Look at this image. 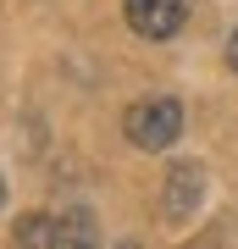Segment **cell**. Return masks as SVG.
I'll list each match as a JSON object with an SVG mask.
<instances>
[{
  "mask_svg": "<svg viewBox=\"0 0 238 249\" xmlns=\"http://www.w3.org/2000/svg\"><path fill=\"white\" fill-rule=\"evenodd\" d=\"M122 133H128L133 150H166V144H177V133H183V106H177L172 94L139 100V106L122 116Z\"/></svg>",
  "mask_w": 238,
  "mask_h": 249,
  "instance_id": "cell-1",
  "label": "cell"
},
{
  "mask_svg": "<svg viewBox=\"0 0 238 249\" xmlns=\"http://www.w3.org/2000/svg\"><path fill=\"white\" fill-rule=\"evenodd\" d=\"M122 11L139 39H172L188 17V0H122Z\"/></svg>",
  "mask_w": 238,
  "mask_h": 249,
  "instance_id": "cell-2",
  "label": "cell"
},
{
  "mask_svg": "<svg viewBox=\"0 0 238 249\" xmlns=\"http://www.w3.org/2000/svg\"><path fill=\"white\" fill-rule=\"evenodd\" d=\"M200 199H205V166H194V160L172 166L166 172V216L172 222H188L200 211Z\"/></svg>",
  "mask_w": 238,
  "mask_h": 249,
  "instance_id": "cell-3",
  "label": "cell"
},
{
  "mask_svg": "<svg viewBox=\"0 0 238 249\" xmlns=\"http://www.w3.org/2000/svg\"><path fill=\"white\" fill-rule=\"evenodd\" d=\"M55 249H100V227H94V211L72 205V211L55 216Z\"/></svg>",
  "mask_w": 238,
  "mask_h": 249,
  "instance_id": "cell-4",
  "label": "cell"
},
{
  "mask_svg": "<svg viewBox=\"0 0 238 249\" xmlns=\"http://www.w3.org/2000/svg\"><path fill=\"white\" fill-rule=\"evenodd\" d=\"M11 249H55V216H44V211L17 216V227H11Z\"/></svg>",
  "mask_w": 238,
  "mask_h": 249,
  "instance_id": "cell-5",
  "label": "cell"
},
{
  "mask_svg": "<svg viewBox=\"0 0 238 249\" xmlns=\"http://www.w3.org/2000/svg\"><path fill=\"white\" fill-rule=\"evenodd\" d=\"M227 67L238 72V28H233V39H227Z\"/></svg>",
  "mask_w": 238,
  "mask_h": 249,
  "instance_id": "cell-6",
  "label": "cell"
},
{
  "mask_svg": "<svg viewBox=\"0 0 238 249\" xmlns=\"http://www.w3.org/2000/svg\"><path fill=\"white\" fill-rule=\"evenodd\" d=\"M0 205H6V183H0Z\"/></svg>",
  "mask_w": 238,
  "mask_h": 249,
  "instance_id": "cell-7",
  "label": "cell"
},
{
  "mask_svg": "<svg viewBox=\"0 0 238 249\" xmlns=\"http://www.w3.org/2000/svg\"><path fill=\"white\" fill-rule=\"evenodd\" d=\"M128 249H133V244H128Z\"/></svg>",
  "mask_w": 238,
  "mask_h": 249,
  "instance_id": "cell-8",
  "label": "cell"
}]
</instances>
